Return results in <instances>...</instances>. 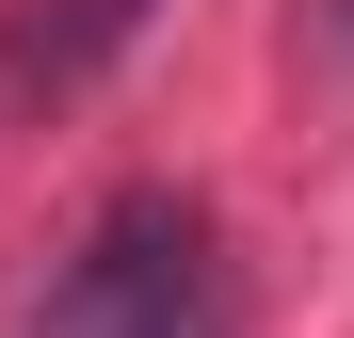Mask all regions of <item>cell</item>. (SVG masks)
Masks as SVG:
<instances>
[{
  "label": "cell",
  "instance_id": "obj_1",
  "mask_svg": "<svg viewBox=\"0 0 354 338\" xmlns=\"http://www.w3.org/2000/svg\"><path fill=\"white\" fill-rule=\"evenodd\" d=\"M48 338H242V290H225V242L194 194H129L81 225L65 290H48Z\"/></svg>",
  "mask_w": 354,
  "mask_h": 338
},
{
  "label": "cell",
  "instance_id": "obj_2",
  "mask_svg": "<svg viewBox=\"0 0 354 338\" xmlns=\"http://www.w3.org/2000/svg\"><path fill=\"white\" fill-rule=\"evenodd\" d=\"M161 17V0H17L0 17V113H32V97H81L113 48H129Z\"/></svg>",
  "mask_w": 354,
  "mask_h": 338
}]
</instances>
